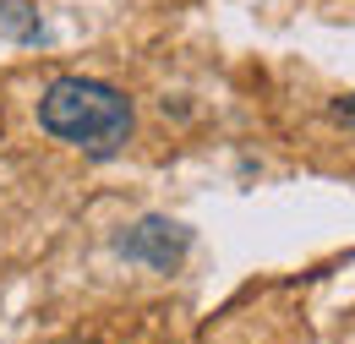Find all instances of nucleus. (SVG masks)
Here are the masks:
<instances>
[{"label": "nucleus", "instance_id": "f03ea898", "mask_svg": "<svg viewBox=\"0 0 355 344\" xmlns=\"http://www.w3.org/2000/svg\"><path fill=\"white\" fill-rule=\"evenodd\" d=\"M115 252L126 262H142L148 273H175L180 257L191 252V230L175 224V218H164V214H142L132 230L115 235Z\"/></svg>", "mask_w": 355, "mask_h": 344}, {"label": "nucleus", "instance_id": "7ed1b4c3", "mask_svg": "<svg viewBox=\"0 0 355 344\" xmlns=\"http://www.w3.org/2000/svg\"><path fill=\"white\" fill-rule=\"evenodd\" d=\"M0 22L17 33V39H44V28H39V11L33 6H22V0H0Z\"/></svg>", "mask_w": 355, "mask_h": 344}, {"label": "nucleus", "instance_id": "20e7f679", "mask_svg": "<svg viewBox=\"0 0 355 344\" xmlns=\"http://www.w3.org/2000/svg\"><path fill=\"white\" fill-rule=\"evenodd\" d=\"M339 115H345V121H355V93H350V98H339Z\"/></svg>", "mask_w": 355, "mask_h": 344}, {"label": "nucleus", "instance_id": "f257e3e1", "mask_svg": "<svg viewBox=\"0 0 355 344\" xmlns=\"http://www.w3.org/2000/svg\"><path fill=\"white\" fill-rule=\"evenodd\" d=\"M39 126L88 159H115L132 142L137 115L132 98L98 77H55L39 93Z\"/></svg>", "mask_w": 355, "mask_h": 344}]
</instances>
